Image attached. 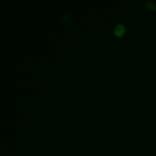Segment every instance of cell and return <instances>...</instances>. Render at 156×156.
Returning a JSON list of instances; mask_svg holds the SVG:
<instances>
[{"label":"cell","mask_w":156,"mask_h":156,"mask_svg":"<svg viewBox=\"0 0 156 156\" xmlns=\"http://www.w3.org/2000/svg\"><path fill=\"white\" fill-rule=\"evenodd\" d=\"M125 31V27L123 24H119L117 25H116V27H114V34H115L117 36H121Z\"/></svg>","instance_id":"6da1fadb"},{"label":"cell","mask_w":156,"mask_h":156,"mask_svg":"<svg viewBox=\"0 0 156 156\" xmlns=\"http://www.w3.org/2000/svg\"><path fill=\"white\" fill-rule=\"evenodd\" d=\"M146 5L147 6L148 8H149V9H154V10H156V6L153 4V3L151 2H146Z\"/></svg>","instance_id":"7a4b0ae2"}]
</instances>
